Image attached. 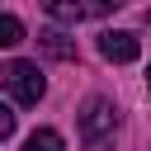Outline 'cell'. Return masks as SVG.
Returning <instances> with one entry per match:
<instances>
[{
    "label": "cell",
    "instance_id": "cell-1",
    "mask_svg": "<svg viewBox=\"0 0 151 151\" xmlns=\"http://www.w3.org/2000/svg\"><path fill=\"white\" fill-rule=\"evenodd\" d=\"M113 132H118V109H113L109 99H90V104L80 109V142H85L90 151H104V146L113 142Z\"/></svg>",
    "mask_w": 151,
    "mask_h": 151
},
{
    "label": "cell",
    "instance_id": "cell-2",
    "mask_svg": "<svg viewBox=\"0 0 151 151\" xmlns=\"http://www.w3.org/2000/svg\"><path fill=\"white\" fill-rule=\"evenodd\" d=\"M5 85H9V94H14L19 104H38V99L47 94V80H42V71H38V61H9V66H5Z\"/></svg>",
    "mask_w": 151,
    "mask_h": 151
},
{
    "label": "cell",
    "instance_id": "cell-3",
    "mask_svg": "<svg viewBox=\"0 0 151 151\" xmlns=\"http://www.w3.org/2000/svg\"><path fill=\"white\" fill-rule=\"evenodd\" d=\"M99 57L113 66H127L142 57V42H137V33H99Z\"/></svg>",
    "mask_w": 151,
    "mask_h": 151
},
{
    "label": "cell",
    "instance_id": "cell-4",
    "mask_svg": "<svg viewBox=\"0 0 151 151\" xmlns=\"http://www.w3.org/2000/svg\"><path fill=\"white\" fill-rule=\"evenodd\" d=\"M47 5V14L57 19V24H80L90 9H85V0H42Z\"/></svg>",
    "mask_w": 151,
    "mask_h": 151
},
{
    "label": "cell",
    "instance_id": "cell-5",
    "mask_svg": "<svg viewBox=\"0 0 151 151\" xmlns=\"http://www.w3.org/2000/svg\"><path fill=\"white\" fill-rule=\"evenodd\" d=\"M38 42H42V52H47V57H57V61H71V57H76V42H71L66 33H57V28H47Z\"/></svg>",
    "mask_w": 151,
    "mask_h": 151
},
{
    "label": "cell",
    "instance_id": "cell-6",
    "mask_svg": "<svg viewBox=\"0 0 151 151\" xmlns=\"http://www.w3.org/2000/svg\"><path fill=\"white\" fill-rule=\"evenodd\" d=\"M24 151H66V146H61V132H52V127H38V132H28Z\"/></svg>",
    "mask_w": 151,
    "mask_h": 151
},
{
    "label": "cell",
    "instance_id": "cell-7",
    "mask_svg": "<svg viewBox=\"0 0 151 151\" xmlns=\"http://www.w3.org/2000/svg\"><path fill=\"white\" fill-rule=\"evenodd\" d=\"M0 42H5V47H19V42H24V24H19V14H5V19H0Z\"/></svg>",
    "mask_w": 151,
    "mask_h": 151
},
{
    "label": "cell",
    "instance_id": "cell-8",
    "mask_svg": "<svg viewBox=\"0 0 151 151\" xmlns=\"http://www.w3.org/2000/svg\"><path fill=\"white\" fill-rule=\"evenodd\" d=\"M85 9L99 19V14H113V9H123V0H85Z\"/></svg>",
    "mask_w": 151,
    "mask_h": 151
},
{
    "label": "cell",
    "instance_id": "cell-9",
    "mask_svg": "<svg viewBox=\"0 0 151 151\" xmlns=\"http://www.w3.org/2000/svg\"><path fill=\"white\" fill-rule=\"evenodd\" d=\"M9 137H14V113L0 109V142H9Z\"/></svg>",
    "mask_w": 151,
    "mask_h": 151
},
{
    "label": "cell",
    "instance_id": "cell-10",
    "mask_svg": "<svg viewBox=\"0 0 151 151\" xmlns=\"http://www.w3.org/2000/svg\"><path fill=\"white\" fill-rule=\"evenodd\" d=\"M146 90H151V66H146Z\"/></svg>",
    "mask_w": 151,
    "mask_h": 151
}]
</instances>
